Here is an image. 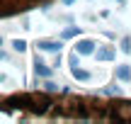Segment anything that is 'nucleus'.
<instances>
[{
	"label": "nucleus",
	"mask_w": 131,
	"mask_h": 124,
	"mask_svg": "<svg viewBox=\"0 0 131 124\" xmlns=\"http://www.w3.org/2000/svg\"><path fill=\"white\" fill-rule=\"evenodd\" d=\"M32 102H34V97H32V95H27V92H19V95H10L0 107H3V110H12V107L29 110V107H32Z\"/></svg>",
	"instance_id": "obj_1"
},
{
	"label": "nucleus",
	"mask_w": 131,
	"mask_h": 124,
	"mask_svg": "<svg viewBox=\"0 0 131 124\" xmlns=\"http://www.w3.org/2000/svg\"><path fill=\"white\" fill-rule=\"evenodd\" d=\"M75 54H78V56H90V54H95V42L92 39H80V42L75 44Z\"/></svg>",
	"instance_id": "obj_2"
},
{
	"label": "nucleus",
	"mask_w": 131,
	"mask_h": 124,
	"mask_svg": "<svg viewBox=\"0 0 131 124\" xmlns=\"http://www.w3.org/2000/svg\"><path fill=\"white\" fill-rule=\"evenodd\" d=\"M37 46L41 49V51H61L63 44L61 42H51V39H41V42H37Z\"/></svg>",
	"instance_id": "obj_3"
},
{
	"label": "nucleus",
	"mask_w": 131,
	"mask_h": 124,
	"mask_svg": "<svg viewBox=\"0 0 131 124\" xmlns=\"http://www.w3.org/2000/svg\"><path fill=\"white\" fill-rule=\"evenodd\" d=\"M112 58H114V49L112 46H104V49L97 51V61H112Z\"/></svg>",
	"instance_id": "obj_4"
},
{
	"label": "nucleus",
	"mask_w": 131,
	"mask_h": 124,
	"mask_svg": "<svg viewBox=\"0 0 131 124\" xmlns=\"http://www.w3.org/2000/svg\"><path fill=\"white\" fill-rule=\"evenodd\" d=\"M34 73H37V76H41V78H49V76H51V68L44 66V63L37 58V63H34Z\"/></svg>",
	"instance_id": "obj_5"
},
{
	"label": "nucleus",
	"mask_w": 131,
	"mask_h": 124,
	"mask_svg": "<svg viewBox=\"0 0 131 124\" xmlns=\"http://www.w3.org/2000/svg\"><path fill=\"white\" fill-rule=\"evenodd\" d=\"M117 78H119L122 83H129V80H131V71H129V66H119V68H117Z\"/></svg>",
	"instance_id": "obj_6"
},
{
	"label": "nucleus",
	"mask_w": 131,
	"mask_h": 124,
	"mask_svg": "<svg viewBox=\"0 0 131 124\" xmlns=\"http://www.w3.org/2000/svg\"><path fill=\"white\" fill-rule=\"evenodd\" d=\"M70 71H73V78H78V80H90V73L85 71V68H78V66H73Z\"/></svg>",
	"instance_id": "obj_7"
},
{
	"label": "nucleus",
	"mask_w": 131,
	"mask_h": 124,
	"mask_svg": "<svg viewBox=\"0 0 131 124\" xmlns=\"http://www.w3.org/2000/svg\"><path fill=\"white\" fill-rule=\"evenodd\" d=\"M78 34H80V29H78V27H68V29H63L61 39H73V37H78Z\"/></svg>",
	"instance_id": "obj_8"
},
{
	"label": "nucleus",
	"mask_w": 131,
	"mask_h": 124,
	"mask_svg": "<svg viewBox=\"0 0 131 124\" xmlns=\"http://www.w3.org/2000/svg\"><path fill=\"white\" fill-rule=\"evenodd\" d=\"M12 49H15V51H19V54H22L24 49H27V42H24V39H15V42H12Z\"/></svg>",
	"instance_id": "obj_9"
},
{
	"label": "nucleus",
	"mask_w": 131,
	"mask_h": 124,
	"mask_svg": "<svg viewBox=\"0 0 131 124\" xmlns=\"http://www.w3.org/2000/svg\"><path fill=\"white\" fill-rule=\"evenodd\" d=\"M44 90H46V92H56V90H58V85H56L53 80H46V83H44Z\"/></svg>",
	"instance_id": "obj_10"
},
{
	"label": "nucleus",
	"mask_w": 131,
	"mask_h": 124,
	"mask_svg": "<svg viewBox=\"0 0 131 124\" xmlns=\"http://www.w3.org/2000/svg\"><path fill=\"white\" fill-rule=\"evenodd\" d=\"M122 51H126V54L131 51V39H129V37H124V39H122Z\"/></svg>",
	"instance_id": "obj_11"
},
{
	"label": "nucleus",
	"mask_w": 131,
	"mask_h": 124,
	"mask_svg": "<svg viewBox=\"0 0 131 124\" xmlns=\"http://www.w3.org/2000/svg\"><path fill=\"white\" fill-rule=\"evenodd\" d=\"M107 92H109V95H122V90H119V88H114V85L107 88Z\"/></svg>",
	"instance_id": "obj_12"
},
{
	"label": "nucleus",
	"mask_w": 131,
	"mask_h": 124,
	"mask_svg": "<svg viewBox=\"0 0 131 124\" xmlns=\"http://www.w3.org/2000/svg\"><path fill=\"white\" fill-rule=\"evenodd\" d=\"M61 3H63V5H73L75 0H61Z\"/></svg>",
	"instance_id": "obj_13"
}]
</instances>
